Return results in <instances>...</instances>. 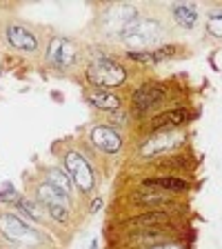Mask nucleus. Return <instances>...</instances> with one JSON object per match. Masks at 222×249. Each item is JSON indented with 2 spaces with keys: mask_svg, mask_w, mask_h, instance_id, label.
<instances>
[{
  "mask_svg": "<svg viewBox=\"0 0 222 249\" xmlns=\"http://www.w3.org/2000/svg\"><path fill=\"white\" fill-rule=\"evenodd\" d=\"M0 243L9 249H51L56 240L14 209L0 212Z\"/></svg>",
  "mask_w": 222,
  "mask_h": 249,
  "instance_id": "f257e3e1",
  "label": "nucleus"
},
{
  "mask_svg": "<svg viewBox=\"0 0 222 249\" xmlns=\"http://www.w3.org/2000/svg\"><path fill=\"white\" fill-rule=\"evenodd\" d=\"M140 16V7L129 5V2H114L100 9L96 16V34L102 40H120L124 31L129 29V25Z\"/></svg>",
  "mask_w": 222,
  "mask_h": 249,
  "instance_id": "f03ea898",
  "label": "nucleus"
},
{
  "mask_svg": "<svg viewBox=\"0 0 222 249\" xmlns=\"http://www.w3.org/2000/svg\"><path fill=\"white\" fill-rule=\"evenodd\" d=\"M85 78L87 83L93 85L96 89H111L122 87L129 78V71L122 62H118L109 53H100V56H91L85 67Z\"/></svg>",
  "mask_w": 222,
  "mask_h": 249,
  "instance_id": "7ed1b4c3",
  "label": "nucleus"
},
{
  "mask_svg": "<svg viewBox=\"0 0 222 249\" xmlns=\"http://www.w3.org/2000/svg\"><path fill=\"white\" fill-rule=\"evenodd\" d=\"M60 162L62 169L67 171V176L71 178L76 192H80L83 196H89V194L96 192L98 176H96V169H93L91 160L87 158V154H83L78 147H67L60 154Z\"/></svg>",
  "mask_w": 222,
  "mask_h": 249,
  "instance_id": "20e7f679",
  "label": "nucleus"
},
{
  "mask_svg": "<svg viewBox=\"0 0 222 249\" xmlns=\"http://www.w3.org/2000/svg\"><path fill=\"white\" fill-rule=\"evenodd\" d=\"M45 65L47 67L56 69V71H69L76 69L83 60V52L73 38L60 36V34H51L45 42Z\"/></svg>",
  "mask_w": 222,
  "mask_h": 249,
  "instance_id": "39448f33",
  "label": "nucleus"
},
{
  "mask_svg": "<svg viewBox=\"0 0 222 249\" xmlns=\"http://www.w3.org/2000/svg\"><path fill=\"white\" fill-rule=\"evenodd\" d=\"M162 36H165L162 22L158 18L140 14L129 25V29L120 36V42L124 45L127 52H149V47L155 45Z\"/></svg>",
  "mask_w": 222,
  "mask_h": 249,
  "instance_id": "423d86ee",
  "label": "nucleus"
},
{
  "mask_svg": "<svg viewBox=\"0 0 222 249\" xmlns=\"http://www.w3.org/2000/svg\"><path fill=\"white\" fill-rule=\"evenodd\" d=\"M167 98L165 85L155 83V80H147V83L138 85L129 96V114L136 118H145V116L158 111L162 103Z\"/></svg>",
  "mask_w": 222,
  "mask_h": 249,
  "instance_id": "0eeeda50",
  "label": "nucleus"
},
{
  "mask_svg": "<svg viewBox=\"0 0 222 249\" xmlns=\"http://www.w3.org/2000/svg\"><path fill=\"white\" fill-rule=\"evenodd\" d=\"M185 140L182 131H155L149 134L147 138H142L136 147V156L142 160H160L167 154H171L173 149L180 147V142Z\"/></svg>",
  "mask_w": 222,
  "mask_h": 249,
  "instance_id": "6e6552de",
  "label": "nucleus"
},
{
  "mask_svg": "<svg viewBox=\"0 0 222 249\" xmlns=\"http://www.w3.org/2000/svg\"><path fill=\"white\" fill-rule=\"evenodd\" d=\"M87 140L102 156H116L124 149L122 131L111 123H93L87 131Z\"/></svg>",
  "mask_w": 222,
  "mask_h": 249,
  "instance_id": "1a4fd4ad",
  "label": "nucleus"
},
{
  "mask_svg": "<svg viewBox=\"0 0 222 249\" xmlns=\"http://www.w3.org/2000/svg\"><path fill=\"white\" fill-rule=\"evenodd\" d=\"M2 38L5 42L14 49V52H20V53H38L42 47V38L36 29H31L29 25L20 20H11L7 22L5 31H2Z\"/></svg>",
  "mask_w": 222,
  "mask_h": 249,
  "instance_id": "9d476101",
  "label": "nucleus"
},
{
  "mask_svg": "<svg viewBox=\"0 0 222 249\" xmlns=\"http://www.w3.org/2000/svg\"><path fill=\"white\" fill-rule=\"evenodd\" d=\"M171 212L169 209H142V212L134 213L129 218H120L118 227L127 231H138V229H154V227H169L171 223Z\"/></svg>",
  "mask_w": 222,
  "mask_h": 249,
  "instance_id": "9b49d317",
  "label": "nucleus"
},
{
  "mask_svg": "<svg viewBox=\"0 0 222 249\" xmlns=\"http://www.w3.org/2000/svg\"><path fill=\"white\" fill-rule=\"evenodd\" d=\"M189 120H191V114L185 107L165 109V111L154 114L149 118V134H155V131H176L180 127H185Z\"/></svg>",
  "mask_w": 222,
  "mask_h": 249,
  "instance_id": "f8f14e48",
  "label": "nucleus"
},
{
  "mask_svg": "<svg viewBox=\"0 0 222 249\" xmlns=\"http://www.w3.org/2000/svg\"><path fill=\"white\" fill-rule=\"evenodd\" d=\"M173 194L158 192V189H145L138 187L136 192L129 194V205L140 209H169L173 207Z\"/></svg>",
  "mask_w": 222,
  "mask_h": 249,
  "instance_id": "ddd939ff",
  "label": "nucleus"
},
{
  "mask_svg": "<svg viewBox=\"0 0 222 249\" xmlns=\"http://www.w3.org/2000/svg\"><path fill=\"white\" fill-rule=\"evenodd\" d=\"M11 209H14L18 216L25 218V220H29L31 225H36V227H47V225H51L49 218H47L45 207L31 196H18L14 200V205H11Z\"/></svg>",
  "mask_w": 222,
  "mask_h": 249,
  "instance_id": "4468645a",
  "label": "nucleus"
},
{
  "mask_svg": "<svg viewBox=\"0 0 222 249\" xmlns=\"http://www.w3.org/2000/svg\"><path fill=\"white\" fill-rule=\"evenodd\" d=\"M87 103L104 114H118V111H122L124 98L111 89H93L87 93Z\"/></svg>",
  "mask_w": 222,
  "mask_h": 249,
  "instance_id": "2eb2a0df",
  "label": "nucleus"
},
{
  "mask_svg": "<svg viewBox=\"0 0 222 249\" xmlns=\"http://www.w3.org/2000/svg\"><path fill=\"white\" fill-rule=\"evenodd\" d=\"M140 187L145 189H158V192H167V194H185L189 192V182L180 176H165V174H158V176H147L140 180Z\"/></svg>",
  "mask_w": 222,
  "mask_h": 249,
  "instance_id": "dca6fc26",
  "label": "nucleus"
},
{
  "mask_svg": "<svg viewBox=\"0 0 222 249\" xmlns=\"http://www.w3.org/2000/svg\"><path fill=\"white\" fill-rule=\"evenodd\" d=\"M42 180H47L51 187H56L58 192H62L69 200L76 198V187H73L71 178L67 176V171L62 169V167H56V165L42 167Z\"/></svg>",
  "mask_w": 222,
  "mask_h": 249,
  "instance_id": "f3484780",
  "label": "nucleus"
},
{
  "mask_svg": "<svg viewBox=\"0 0 222 249\" xmlns=\"http://www.w3.org/2000/svg\"><path fill=\"white\" fill-rule=\"evenodd\" d=\"M31 192H34V196H31V198H36L40 205H65V207H71V205H73V200H69L65 194L58 192L56 187H51L47 180H42V178L36 182V185H34V189H31Z\"/></svg>",
  "mask_w": 222,
  "mask_h": 249,
  "instance_id": "a211bd4d",
  "label": "nucleus"
},
{
  "mask_svg": "<svg viewBox=\"0 0 222 249\" xmlns=\"http://www.w3.org/2000/svg\"><path fill=\"white\" fill-rule=\"evenodd\" d=\"M171 16L182 29H193L198 25V7L193 2H176V5H171Z\"/></svg>",
  "mask_w": 222,
  "mask_h": 249,
  "instance_id": "6ab92c4d",
  "label": "nucleus"
},
{
  "mask_svg": "<svg viewBox=\"0 0 222 249\" xmlns=\"http://www.w3.org/2000/svg\"><path fill=\"white\" fill-rule=\"evenodd\" d=\"M207 31L213 38H222V7L209 9L207 14Z\"/></svg>",
  "mask_w": 222,
  "mask_h": 249,
  "instance_id": "aec40b11",
  "label": "nucleus"
},
{
  "mask_svg": "<svg viewBox=\"0 0 222 249\" xmlns=\"http://www.w3.org/2000/svg\"><path fill=\"white\" fill-rule=\"evenodd\" d=\"M173 56H178V45H160L158 49L151 52V62H162Z\"/></svg>",
  "mask_w": 222,
  "mask_h": 249,
  "instance_id": "412c9836",
  "label": "nucleus"
},
{
  "mask_svg": "<svg viewBox=\"0 0 222 249\" xmlns=\"http://www.w3.org/2000/svg\"><path fill=\"white\" fill-rule=\"evenodd\" d=\"M147 249H189V247L178 238H169V240H162V243H158V245H151V247H147Z\"/></svg>",
  "mask_w": 222,
  "mask_h": 249,
  "instance_id": "4be33fe9",
  "label": "nucleus"
},
{
  "mask_svg": "<svg viewBox=\"0 0 222 249\" xmlns=\"http://www.w3.org/2000/svg\"><path fill=\"white\" fill-rule=\"evenodd\" d=\"M124 56L134 62H151V52H127Z\"/></svg>",
  "mask_w": 222,
  "mask_h": 249,
  "instance_id": "5701e85b",
  "label": "nucleus"
},
{
  "mask_svg": "<svg viewBox=\"0 0 222 249\" xmlns=\"http://www.w3.org/2000/svg\"><path fill=\"white\" fill-rule=\"evenodd\" d=\"M100 207H102V198L96 196V198H93V202H91V207H89V213H96Z\"/></svg>",
  "mask_w": 222,
  "mask_h": 249,
  "instance_id": "b1692460",
  "label": "nucleus"
},
{
  "mask_svg": "<svg viewBox=\"0 0 222 249\" xmlns=\"http://www.w3.org/2000/svg\"><path fill=\"white\" fill-rule=\"evenodd\" d=\"M0 249H9V247H5V245H2V243H0Z\"/></svg>",
  "mask_w": 222,
  "mask_h": 249,
  "instance_id": "393cba45",
  "label": "nucleus"
}]
</instances>
